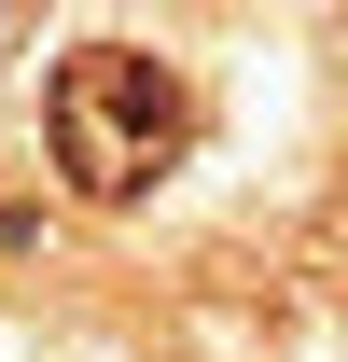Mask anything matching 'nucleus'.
Returning <instances> with one entry per match:
<instances>
[{"mask_svg": "<svg viewBox=\"0 0 348 362\" xmlns=\"http://www.w3.org/2000/svg\"><path fill=\"white\" fill-rule=\"evenodd\" d=\"M181 139H195V98H181L168 56H139V42H70L56 56L42 153H56V181H70L84 209H139V195L181 168Z\"/></svg>", "mask_w": 348, "mask_h": 362, "instance_id": "obj_1", "label": "nucleus"}]
</instances>
